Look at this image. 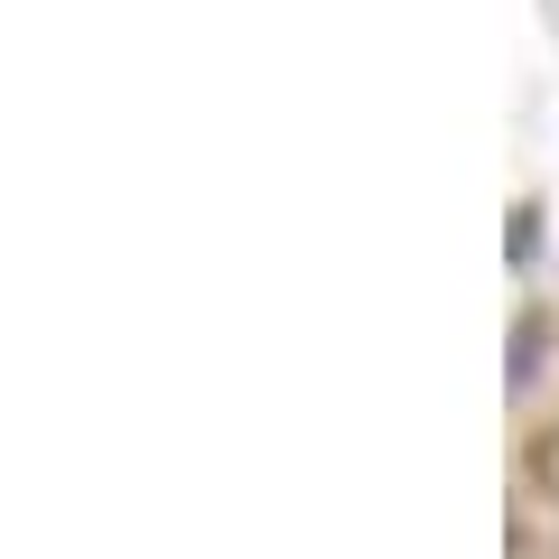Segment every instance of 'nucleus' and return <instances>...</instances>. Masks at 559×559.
Wrapping results in <instances>:
<instances>
[{
    "label": "nucleus",
    "mask_w": 559,
    "mask_h": 559,
    "mask_svg": "<svg viewBox=\"0 0 559 559\" xmlns=\"http://www.w3.org/2000/svg\"><path fill=\"white\" fill-rule=\"evenodd\" d=\"M532 485L559 503V429H540V439H532Z\"/></svg>",
    "instance_id": "nucleus-2"
},
{
    "label": "nucleus",
    "mask_w": 559,
    "mask_h": 559,
    "mask_svg": "<svg viewBox=\"0 0 559 559\" xmlns=\"http://www.w3.org/2000/svg\"><path fill=\"white\" fill-rule=\"evenodd\" d=\"M540 355H550V318H522V326H513V382H532Z\"/></svg>",
    "instance_id": "nucleus-1"
}]
</instances>
